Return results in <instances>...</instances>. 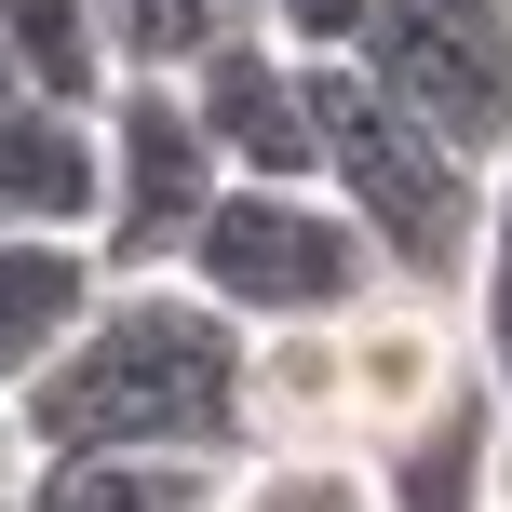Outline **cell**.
I'll return each instance as SVG.
<instances>
[{
  "label": "cell",
  "mask_w": 512,
  "mask_h": 512,
  "mask_svg": "<svg viewBox=\"0 0 512 512\" xmlns=\"http://www.w3.org/2000/svg\"><path fill=\"white\" fill-rule=\"evenodd\" d=\"M95 216H108V135H95V108L0 95V230L95 243Z\"/></svg>",
  "instance_id": "8"
},
{
  "label": "cell",
  "mask_w": 512,
  "mask_h": 512,
  "mask_svg": "<svg viewBox=\"0 0 512 512\" xmlns=\"http://www.w3.org/2000/svg\"><path fill=\"white\" fill-rule=\"evenodd\" d=\"M14 512H216V459H122V445H81V459L14 472Z\"/></svg>",
  "instance_id": "10"
},
{
  "label": "cell",
  "mask_w": 512,
  "mask_h": 512,
  "mask_svg": "<svg viewBox=\"0 0 512 512\" xmlns=\"http://www.w3.org/2000/svg\"><path fill=\"white\" fill-rule=\"evenodd\" d=\"M176 270L203 283L243 337L364 324V310L391 297V270H378V243L351 230V203H337V189H270V176H230V189H216V216L189 230Z\"/></svg>",
  "instance_id": "3"
},
{
  "label": "cell",
  "mask_w": 512,
  "mask_h": 512,
  "mask_svg": "<svg viewBox=\"0 0 512 512\" xmlns=\"http://www.w3.org/2000/svg\"><path fill=\"white\" fill-rule=\"evenodd\" d=\"M364 472H378V512H486L499 499V364L472 351L391 445H364Z\"/></svg>",
  "instance_id": "7"
},
{
  "label": "cell",
  "mask_w": 512,
  "mask_h": 512,
  "mask_svg": "<svg viewBox=\"0 0 512 512\" xmlns=\"http://www.w3.org/2000/svg\"><path fill=\"white\" fill-rule=\"evenodd\" d=\"M95 297H108V256H95V243H68V230H0V405L95 324Z\"/></svg>",
  "instance_id": "9"
},
{
  "label": "cell",
  "mask_w": 512,
  "mask_h": 512,
  "mask_svg": "<svg viewBox=\"0 0 512 512\" xmlns=\"http://www.w3.org/2000/svg\"><path fill=\"white\" fill-rule=\"evenodd\" d=\"M0 27H14V81L54 108H108V81H122V54H108L95 0H0Z\"/></svg>",
  "instance_id": "11"
},
{
  "label": "cell",
  "mask_w": 512,
  "mask_h": 512,
  "mask_svg": "<svg viewBox=\"0 0 512 512\" xmlns=\"http://www.w3.org/2000/svg\"><path fill=\"white\" fill-rule=\"evenodd\" d=\"M230 512H378V472L337 459V445H270L230 486Z\"/></svg>",
  "instance_id": "13"
},
{
  "label": "cell",
  "mask_w": 512,
  "mask_h": 512,
  "mask_svg": "<svg viewBox=\"0 0 512 512\" xmlns=\"http://www.w3.org/2000/svg\"><path fill=\"white\" fill-rule=\"evenodd\" d=\"M14 432H27V459L122 445V459H216L230 472L256 445V337L189 270L108 283L95 324L14 391Z\"/></svg>",
  "instance_id": "1"
},
{
  "label": "cell",
  "mask_w": 512,
  "mask_h": 512,
  "mask_svg": "<svg viewBox=\"0 0 512 512\" xmlns=\"http://www.w3.org/2000/svg\"><path fill=\"white\" fill-rule=\"evenodd\" d=\"M310 135H324V189L351 203V230L378 243L391 283L445 297L472 283V243H486V162L445 149L418 108H391L351 54H310Z\"/></svg>",
  "instance_id": "2"
},
{
  "label": "cell",
  "mask_w": 512,
  "mask_h": 512,
  "mask_svg": "<svg viewBox=\"0 0 512 512\" xmlns=\"http://www.w3.org/2000/svg\"><path fill=\"white\" fill-rule=\"evenodd\" d=\"M95 27H108V54H122V81H189L243 14L230 0H95Z\"/></svg>",
  "instance_id": "12"
},
{
  "label": "cell",
  "mask_w": 512,
  "mask_h": 512,
  "mask_svg": "<svg viewBox=\"0 0 512 512\" xmlns=\"http://www.w3.org/2000/svg\"><path fill=\"white\" fill-rule=\"evenodd\" d=\"M351 68L391 108H418L445 149H472V162L512 149V0H378Z\"/></svg>",
  "instance_id": "5"
},
{
  "label": "cell",
  "mask_w": 512,
  "mask_h": 512,
  "mask_svg": "<svg viewBox=\"0 0 512 512\" xmlns=\"http://www.w3.org/2000/svg\"><path fill=\"white\" fill-rule=\"evenodd\" d=\"M230 14H256V0H230Z\"/></svg>",
  "instance_id": "20"
},
{
  "label": "cell",
  "mask_w": 512,
  "mask_h": 512,
  "mask_svg": "<svg viewBox=\"0 0 512 512\" xmlns=\"http://www.w3.org/2000/svg\"><path fill=\"white\" fill-rule=\"evenodd\" d=\"M0 95H27V81H14V27H0Z\"/></svg>",
  "instance_id": "17"
},
{
  "label": "cell",
  "mask_w": 512,
  "mask_h": 512,
  "mask_svg": "<svg viewBox=\"0 0 512 512\" xmlns=\"http://www.w3.org/2000/svg\"><path fill=\"white\" fill-rule=\"evenodd\" d=\"M14 459H27V432H14V405H0V486H14Z\"/></svg>",
  "instance_id": "16"
},
{
  "label": "cell",
  "mask_w": 512,
  "mask_h": 512,
  "mask_svg": "<svg viewBox=\"0 0 512 512\" xmlns=\"http://www.w3.org/2000/svg\"><path fill=\"white\" fill-rule=\"evenodd\" d=\"M499 486H512V405H499Z\"/></svg>",
  "instance_id": "18"
},
{
  "label": "cell",
  "mask_w": 512,
  "mask_h": 512,
  "mask_svg": "<svg viewBox=\"0 0 512 512\" xmlns=\"http://www.w3.org/2000/svg\"><path fill=\"white\" fill-rule=\"evenodd\" d=\"M95 135H108V216H95V256H108V283H149V270H176L189 230L216 216L230 162H216L203 122H189V81H108Z\"/></svg>",
  "instance_id": "4"
},
{
  "label": "cell",
  "mask_w": 512,
  "mask_h": 512,
  "mask_svg": "<svg viewBox=\"0 0 512 512\" xmlns=\"http://www.w3.org/2000/svg\"><path fill=\"white\" fill-rule=\"evenodd\" d=\"M243 27H270L283 54H364V27H378V0H256Z\"/></svg>",
  "instance_id": "15"
},
{
  "label": "cell",
  "mask_w": 512,
  "mask_h": 512,
  "mask_svg": "<svg viewBox=\"0 0 512 512\" xmlns=\"http://www.w3.org/2000/svg\"><path fill=\"white\" fill-rule=\"evenodd\" d=\"M0 512H14V486H0Z\"/></svg>",
  "instance_id": "19"
},
{
  "label": "cell",
  "mask_w": 512,
  "mask_h": 512,
  "mask_svg": "<svg viewBox=\"0 0 512 512\" xmlns=\"http://www.w3.org/2000/svg\"><path fill=\"white\" fill-rule=\"evenodd\" d=\"M189 122L216 135V162H230V176L324 189V135H310V54H283L270 27H230V41L189 68Z\"/></svg>",
  "instance_id": "6"
},
{
  "label": "cell",
  "mask_w": 512,
  "mask_h": 512,
  "mask_svg": "<svg viewBox=\"0 0 512 512\" xmlns=\"http://www.w3.org/2000/svg\"><path fill=\"white\" fill-rule=\"evenodd\" d=\"M472 351L512 391V149L486 162V243H472Z\"/></svg>",
  "instance_id": "14"
}]
</instances>
